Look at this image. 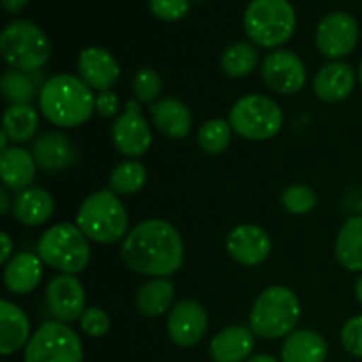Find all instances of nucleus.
Wrapping results in <instances>:
<instances>
[{
  "label": "nucleus",
  "mask_w": 362,
  "mask_h": 362,
  "mask_svg": "<svg viewBox=\"0 0 362 362\" xmlns=\"http://www.w3.org/2000/svg\"><path fill=\"white\" fill-rule=\"evenodd\" d=\"M37 253L46 265L64 274L85 271L90 260L88 237L71 223H59L46 230L37 244Z\"/></svg>",
  "instance_id": "6"
},
{
  "label": "nucleus",
  "mask_w": 362,
  "mask_h": 362,
  "mask_svg": "<svg viewBox=\"0 0 362 362\" xmlns=\"http://www.w3.org/2000/svg\"><path fill=\"white\" fill-rule=\"evenodd\" d=\"M232 140V126L223 119H214L205 122L198 131V145L207 154H221L228 148Z\"/></svg>",
  "instance_id": "32"
},
{
  "label": "nucleus",
  "mask_w": 362,
  "mask_h": 362,
  "mask_svg": "<svg viewBox=\"0 0 362 362\" xmlns=\"http://www.w3.org/2000/svg\"><path fill=\"white\" fill-rule=\"evenodd\" d=\"M172 281L166 278H154L144 283L136 293V308L145 317H161L173 300Z\"/></svg>",
  "instance_id": "27"
},
{
  "label": "nucleus",
  "mask_w": 362,
  "mask_h": 362,
  "mask_svg": "<svg viewBox=\"0 0 362 362\" xmlns=\"http://www.w3.org/2000/svg\"><path fill=\"white\" fill-rule=\"evenodd\" d=\"M151 115L156 127L172 140L187 136L193 124L189 108L175 98H163L156 101V105H152L151 108Z\"/></svg>",
  "instance_id": "21"
},
{
  "label": "nucleus",
  "mask_w": 362,
  "mask_h": 362,
  "mask_svg": "<svg viewBox=\"0 0 362 362\" xmlns=\"http://www.w3.org/2000/svg\"><path fill=\"white\" fill-rule=\"evenodd\" d=\"M83 346L76 332L62 322H46L25 346V362H81Z\"/></svg>",
  "instance_id": "9"
},
{
  "label": "nucleus",
  "mask_w": 362,
  "mask_h": 362,
  "mask_svg": "<svg viewBox=\"0 0 362 362\" xmlns=\"http://www.w3.org/2000/svg\"><path fill=\"white\" fill-rule=\"evenodd\" d=\"M228 122L246 140H269L281 131L283 112L267 95L250 94L233 105Z\"/></svg>",
  "instance_id": "8"
},
{
  "label": "nucleus",
  "mask_w": 362,
  "mask_h": 362,
  "mask_svg": "<svg viewBox=\"0 0 362 362\" xmlns=\"http://www.w3.org/2000/svg\"><path fill=\"white\" fill-rule=\"evenodd\" d=\"M356 87L354 69L345 62H331L322 67L313 81L315 94L325 103H339L350 98Z\"/></svg>",
  "instance_id": "18"
},
{
  "label": "nucleus",
  "mask_w": 362,
  "mask_h": 362,
  "mask_svg": "<svg viewBox=\"0 0 362 362\" xmlns=\"http://www.w3.org/2000/svg\"><path fill=\"white\" fill-rule=\"evenodd\" d=\"M265 83L278 94H296L306 83V67L296 53L276 49L269 53L262 64Z\"/></svg>",
  "instance_id": "12"
},
{
  "label": "nucleus",
  "mask_w": 362,
  "mask_h": 362,
  "mask_svg": "<svg viewBox=\"0 0 362 362\" xmlns=\"http://www.w3.org/2000/svg\"><path fill=\"white\" fill-rule=\"evenodd\" d=\"M341 343L350 356L362 359V315L350 318L341 329Z\"/></svg>",
  "instance_id": "36"
},
{
  "label": "nucleus",
  "mask_w": 362,
  "mask_h": 362,
  "mask_svg": "<svg viewBox=\"0 0 362 362\" xmlns=\"http://www.w3.org/2000/svg\"><path fill=\"white\" fill-rule=\"evenodd\" d=\"M78 71L81 80L99 92L110 90L120 78V67L115 57L108 49L98 46H92L80 53Z\"/></svg>",
  "instance_id": "16"
},
{
  "label": "nucleus",
  "mask_w": 362,
  "mask_h": 362,
  "mask_svg": "<svg viewBox=\"0 0 362 362\" xmlns=\"http://www.w3.org/2000/svg\"><path fill=\"white\" fill-rule=\"evenodd\" d=\"M327 343L317 331L299 329L286 336L281 346L283 362H325Z\"/></svg>",
  "instance_id": "23"
},
{
  "label": "nucleus",
  "mask_w": 362,
  "mask_h": 362,
  "mask_svg": "<svg viewBox=\"0 0 362 362\" xmlns=\"http://www.w3.org/2000/svg\"><path fill=\"white\" fill-rule=\"evenodd\" d=\"M0 240H2V253H0V264L7 265L11 255H13V243H11V237L6 232L0 233Z\"/></svg>",
  "instance_id": "39"
},
{
  "label": "nucleus",
  "mask_w": 362,
  "mask_h": 362,
  "mask_svg": "<svg viewBox=\"0 0 362 362\" xmlns=\"http://www.w3.org/2000/svg\"><path fill=\"white\" fill-rule=\"evenodd\" d=\"M4 98L13 105H30L35 95V78L32 73L11 69L0 80Z\"/></svg>",
  "instance_id": "29"
},
{
  "label": "nucleus",
  "mask_w": 362,
  "mask_h": 362,
  "mask_svg": "<svg viewBox=\"0 0 362 362\" xmlns=\"http://www.w3.org/2000/svg\"><path fill=\"white\" fill-rule=\"evenodd\" d=\"M28 0H2V6L7 13L11 14H16L20 11H23V7L27 6Z\"/></svg>",
  "instance_id": "40"
},
{
  "label": "nucleus",
  "mask_w": 362,
  "mask_h": 362,
  "mask_svg": "<svg viewBox=\"0 0 362 362\" xmlns=\"http://www.w3.org/2000/svg\"><path fill=\"white\" fill-rule=\"evenodd\" d=\"M32 156L41 168L57 172V170L69 168L76 163L78 148L66 134L46 133L35 140Z\"/></svg>",
  "instance_id": "17"
},
{
  "label": "nucleus",
  "mask_w": 362,
  "mask_h": 362,
  "mask_svg": "<svg viewBox=\"0 0 362 362\" xmlns=\"http://www.w3.org/2000/svg\"><path fill=\"white\" fill-rule=\"evenodd\" d=\"M296 25V11L288 0H251L244 14L247 37L264 48L285 45Z\"/></svg>",
  "instance_id": "5"
},
{
  "label": "nucleus",
  "mask_w": 362,
  "mask_h": 362,
  "mask_svg": "<svg viewBox=\"0 0 362 362\" xmlns=\"http://www.w3.org/2000/svg\"><path fill=\"white\" fill-rule=\"evenodd\" d=\"M39 127V115L30 105H11L4 113L2 131L14 144L32 140Z\"/></svg>",
  "instance_id": "28"
},
{
  "label": "nucleus",
  "mask_w": 362,
  "mask_h": 362,
  "mask_svg": "<svg viewBox=\"0 0 362 362\" xmlns=\"http://www.w3.org/2000/svg\"><path fill=\"white\" fill-rule=\"evenodd\" d=\"M81 329L90 338H101L110 331V317L99 308H88L80 318Z\"/></svg>",
  "instance_id": "37"
},
{
  "label": "nucleus",
  "mask_w": 362,
  "mask_h": 362,
  "mask_svg": "<svg viewBox=\"0 0 362 362\" xmlns=\"http://www.w3.org/2000/svg\"><path fill=\"white\" fill-rule=\"evenodd\" d=\"M120 253L127 267L154 278L175 274L184 264L182 237L163 219H148L134 226L122 240Z\"/></svg>",
  "instance_id": "1"
},
{
  "label": "nucleus",
  "mask_w": 362,
  "mask_h": 362,
  "mask_svg": "<svg viewBox=\"0 0 362 362\" xmlns=\"http://www.w3.org/2000/svg\"><path fill=\"white\" fill-rule=\"evenodd\" d=\"M247 362H279V361L274 359L272 356H255L253 359H250Z\"/></svg>",
  "instance_id": "42"
},
{
  "label": "nucleus",
  "mask_w": 362,
  "mask_h": 362,
  "mask_svg": "<svg viewBox=\"0 0 362 362\" xmlns=\"http://www.w3.org/2000/svg\"><path fill=\"white\" fill-rule=\"evenodd\" d=\"M53 209L55 202L48 191L41 187H27L14 198L13 214L21 225L37 226L52 218Z\"/></svg>",
  "instance_id": "24"
},
{
  "label": "nucleus",
  "mask_w": 362,
  "mask_h": 362,
  "mask_svg": "<svg viewBox=\"0 0 362 362\" xmlns=\"http://www.w3.org/2000/svg\"><path fill=\"white\" fill-rule=\"evenodd\" d=\"M147 182V170L138 161H124L113 168L110 175V186L113 193L133 194L138 193Z\"/></svg>",
  "instance_id": "31"
},
{
  "label": "nucleus",
  "mask_w": 362,
  "mask_h": 362,
  "mask_svg": "<svg viewBox=\"0 0 362 362\" xmlns=\"http://www.w3.org/2000/svg\"><path fill=\"white\" fill-rule=\"evenodd\" d=\"M76 225L90 240L113 244L126 239L129 216L122 202L108 189L85 198L76 216Z\"/></svg>",
  "instance_id": "4"
},
{
  "label": "nucleus",
  "mask_w": 362,
  "mask_h": 362,
  "mask_svg": "<svg viewBox=\"0 0 362 362\" xmlns=\"http://www.w3.org/2000/svg\"><path fill=\"white\" fill-rule=\"evenodd\" d=\"M7 211H9V191L4 186L2 189H0V214L6 216Z\"/></svg>",
  "instance_id": "41"
},
{
  "label": "nucleus",
  "mask_w": 362,
  "mask_h": 362,
  "mask_svg": "<svg viewBox=\"0 0 362 362\" xmlns=\"http://www.w3.org/2000/svg\"><path fill=\"white\" fill-rule=\"evenodd\" d=\"M255 350V334L244 325H232L212 338L211 357L214 362H243Z\"/></svg>",
  "instance_id": "19"
},
{
  "label": "nucleus",
  "mask_w": 362,
  "mask_h": 362,
  "mask_svg": "<svg viewBox=\"0 0 362 362\" xmlns=\"http://www.w3.org/2000/svg\"><path fill=\"white\" fill-rule=\"evenodd\" d=\"M0 175L7 189H27L35 177V159L25 148L11 147L0 156Z\"/></svg>",
  "instance_id": "25"
},
{
  "label": "nucleus",
  "mask_w": 362,
  "mask_h": 362,
  "mask_svg": "<svg viewBox=\"0 0 362 362\" xmlns=\"http://www.w3.org/2000/svg\"><path fill=\"white\" fill-rule=\"evenodd\" d=\"M300 304L286 286H269L258 296L250 315V329L264 339L286 338L297 327Z\"/></svg>",
  "instance_id": "3"
},
{
  "label": "nucleus",
  "mask_w": 362,
  "mask_h": 362,
  "mask_svg": "<svg viewBox=\"0 0 362 362\" xmlns=\"http://www.w3.org/2000/svg\"><path fill=\"white\" fill-rule=\"evenodd\" d=\"M152 14L163 21H177L189 11V0H148Z\"/></svg>",
  "instance_id": "35"
},
{
  "label": "nucleus",
  "mask_w": 362,
  "mask_h": 362,
  "mask_svg": "<svg viewBox=\"0 0 362 362\" xmlns=\"http://www.w3.org/2000/svg\"><path fill=\"white\" fill-rule=\"evenodd\" d=\"M120 108V101L117 98V94L113 92L106 90V92H99V95L95 98V110L99 112V115L103 117H113L117 115Z\"/></svg>",
  "instance_id": "38"
},
{
  "label": "nucleus",
  "mask_w": 362,
  "mask_h": 362,
  "mask_svg": "<svg viewBox=\"0 0 362 362\" xmlns=\"http://www.w3.org/2000/svg\"><path fill=\"white\" fill-rule=\"evenodd\" d=\"M359 41L357 21L346 13H331L317 28V46L329 59H341L354 52Z\"/></svg>",
  "instance_id": "11"
},
{
  "label": "nucleus",
  "mask_w": 362,
  "mask_h": 362,
  "mask_svg": "<svg viewBox=\"0 0 362 362\" xmlns=\"http://www.w3.org/2000/svg\"><path fill=\"white\" fill-rule=\"evenodd\" d=\"M112 138L117 151L127 158H140L151 148L152 131L140 113L138 101L127 103L126 112L113 124Z\"/></svg>",
  "instance_id": "10"
},
{
  "label": "nucleus",
  "mask_w": 362,
  "mask_h": 362,
  "mask_svg": "<svg viewBox=\"0 0 362 362\" xmlns=\"http://www.w3.org/2000/svg\"><path fill=\"white\" fill-rule=\"evenodd\" d=\"M209 327V315L197 300H180L170 311L166 329L172 341L179 346H193L205 336Z\"/></svg>",
  "instance_id": "13"
},
{
  "label": "nucleus",
  "mask_w": 362,
  "mask_h": 362,
  "mask_svg": "<svg viewBox=\"0 0 362 362\" xmlns=\"http://www.w3.org/2000/svg\"><path fill=\"white\" fill-rule=\"evenodd\" d=\"M271 237L257 225H239L228 233L226 250L230 257L240 265L255 267L267 260L271 253Z\"/></svg>",
  "instance_id": "15"
},
{
  "label": "nucleus",
  "mask_w": 362,
  "mask_h": 362,
  "mask_svg": "<svg viewBox=\"0 0 362 362\" xmlns=\"http://www.w3.org/2000/svg\"><path fill=\"white\" fill-rule=\"evenodd\" d=\"M133 92L138 103H152L161 92V76L151 67H144L133 78Z\"/></svg>",
  "instance_id": "34"
},
{
  "label": "nucleus",
  "mask_w": 362,
  "mask_h": 362,
  "mask_svg": "<svg viewBox=\"0 0 362 362\" xmlns=\"http://www.w3.org/2000/svg\"><path fill=\"white\" fill-rule=\"evenodd\" d=\"M39 106L46 119L60 127L81 126L95 108L92 88L73 74H57L39 90Z\"/></svg>",
  "instance_id": "2"
},
{
  "label": "nucleus",
  "mask_w": 362,
  "mask_h": 362,
  "mask_svg": "<svg viewBox=\"0 0 362 362\" xmlns=\"http://www.w3.org/2000/svg\"><path fill=\"white\" fill-rule=\"evenodd\" d=\"M258 62V52L250 42H235L228 46L221 55V67L228 76L243 78L255 69Z\"/></svg>",
  "instance_id": "30"
},
{
  "label": "nucleus",
  "mask_w": 362,
  "mask_h": 362,
  "mask_svg": "<svg viewBox=\"0 0 362 362\" xmlns=\"http://www.w3.org/2000/svg\"><path fill=\"white\" fill-rule=\"evenodd\" d=\"M7 140H9V138H7V134L2 131V133H0V148H2V152L7 151Z\"/></svg>",
  "instance_id": "44"
},
{
  "label": "nucleus",
  "mask_w": 362,
  "mask_h": 362,
  "mask_svg": "<svg viewBox=\"0 0 362 362\" xmlns=\"http://www.w3.org/2000/svg\"><path fill=\"white\" fill-rule=\"evenodd\" d=\"M42 278L41 258L32 253H18L4 269V285L11 293L23 296L32 292Z\"/></svg>",
  "instance_id": "22"
},
{
  "label": "nucleus",
  "mask_w": 362,
  "mask_h": 362,
  "mask_svg": "<svg viewBox=\"0 0 362 362\" xmlns=\"http://www.w3.org/2000/svg\"><path fill=\"white\" fill-rule=\"evenodd\" d=\"M46 303L53 317L60 322H73L85 313V288L73 274H60L46 288Z\"/></svg>",
  "instance_id": "14"
},
{
  "label": "nucleus",
  "mask_w": 362,
  "mask_h": 362,
  "mask_svg": "<svg viewBox=\"0 0 362 362\" xmlns=\"http://www.w3.org/2000/svg\"><path fill=\"white\" fill-rule=\"evenodd\" d=\"M281 204L290 214H308L311 209L317 204V197L311 187L304 186V184H293V186L286 187L281 194Z\"/></svg>",
  "instance_id": "33"
},
{
  "label": "nucleus",
  "mask_w": 362,
  "mask_h": 362,
  "mask_svg": "<svg viewBox=\"0 0 362 362\" xmlns=\"http://www.w3.org/2000/svg\"><path fill=\"white\" fill-rule=\"evenodd\" d=\"M48 37L37 25L16 20L7 25L0 37V53L11 67L27 73L41 69L49 59Z\"/></svg>",
  "instance_id": "7"
},
{
  "label": "nucleus",
  "mask_w": 362,
  "mask_h": 362,
  "mask_svg": "<svg viewBox=\"0 0 362 362\" xmlns=\"http://www.w3.org/2000/svg\"><path fill=\"white\" fill-rule=\"evenodd\" d=\"M359 80H361V83H362V60H361V66H359Z\"/></svg>",
  "instance_id": "45"
},
{
  "label": "nucleus",
  "mask_w": 362,
  "mask_h": 362,
  "mask_svg": "<svg viewBox=\"0 0 362 362\" xmlns=\"http://www.w3.org/2000/svg\"><path fill=\"white\" fill-rule=\"evenodd\" d=\"M30 322L25 311L9 300L0 303V354L11 356L27 346Z\"/></svg>",
  "instance_id": "20"
},
{
  "label": "nucleus",
  "mask_w": 362,
  "mask_h": 362,
  "mask_svg": "<svg viewBox=\"0 0 362 362\" xmlns=\"http://www.w3.org/2000/svg\"><path fill=\"white\" fill-rule=\"evenodd\" d=\"M336 258L350 272L362 271V216L346 219L336 239Z\"/></svg>",
  "instance_id": "26"
},
{
  "label": "nucleus",
  "mask_w": 362,
  "mask_h": 362,
  "mask_svg": "<svg viewBox=\"0 0 362 362\" xmlns=\"http://www.w3.org/2000/svg\"><path fill=\"white\" fill-rule=\"evenodd\" d=\"M356 296H357V300L362 304V276L359 279H357V285H356Z\"/></svg>",
  "instance_id": "43"
}]
</instances>
